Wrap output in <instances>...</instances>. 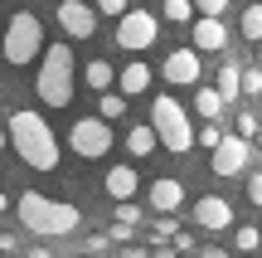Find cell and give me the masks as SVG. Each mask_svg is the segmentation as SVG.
<instances>
[{
  "label": "cell",
  "mask_w": 262,
  "mask_h": 258,
  "mask_svg": "<svg viewBox=\"0 0 262 258\" xmlns=\"http://www.w3.org/2000/svg\"><path fill=\"white\" fill-rule=\"evenodd\" d=\"M253 136H257V146H262V127H257V132H253Z\"/></svg>",
  "instance_id": "836d02e7"
},
{
  "label": "cell",
  "mask_w": 262,
  "mask_h": 258,
  "mask_svg": "<svg viewBox=\"0 0 262 258\" xmlns=\"http://www.w3.org/2000/svg\"><path fill=\"white\" fill-rule=\"evenodd\" d=\"M219 136H224V127H219L214 117H204V132H199V146H209V151H214V146H219Z\"/></svg>",
  "instance_id": "d4e9b609"
},
{
  "label": "cell",
  "mask_w": 262,
  "mask_h": 258,
  "mask_svg": "<svg viewBox=\"0 0 262 258\" xmlns=\"http://www.w3.org/2000/svg\"><path fill=\"white\" fill-rule=\"evenodd\" d=\"M156 132H150V127H131V132H126V151L131 156H150V151H156Z\"/></svg>",
  "instance_id": "ac0fdd59"
},
{
  "label": "cell",
  "mask_w": 262,
  "mask_h": 258,
  "mask_svg": "<svg viewBox=\"0 0 262 258\" xmlns=\"http://www.w3.org/2000/svg\"><path fill=\"white\" fill-rule=\"evenodd\" d=\"M194 49H204V54H219V49H228V29L219 15H199L194 19Z\"/></svg>",
  "instance_id": "8fae6325"
},
{
  "label": "cell",
  "mask_w": 262,
  "mask_h": 258,
  "mask_svg": "<svg viewBox=\"0 0 262 258\" xmlns=\"http://www.w3.org/2000/svg\"><path fill=\"white\" fill-rule=\"evenodd\" d=\"M136 171H131V166H112V171H107V195H112V200H131V195H136Z\"/></svg>",
  "instance_id": "9a60e30c"
},
{
  "label": "cell",
  "mask_w": 262,
  "mask_h": 258,
  "mask_svg": "<svg viewBox=\"0 0 262 258\" xmlns=\"http://www.w3.org/2000/svg\"><path fill=\"white\" fill-rule=\"evenodd\" d=\"M39 49H44V29H39V15L34 10H19V15H10V29H5V64H29V58H39Z\"/></svg>",
  "instance_id": "5b68a950"
},
{
  "label": "cell",
  "mask_w": 262,
  "mask_h": 258,
  "mask_svg": "<svg viewBox=\"0 0 262 258\" xmlns=\"http://www.w3.org/2000/svg\"><path fill=\"white\" fill-rule=\"evenodd\" d=\"M253 132H257V117L243 107V112H238V136H248V142H253Z\"/></svg>",
  "instance_id": "4316f807"
},
{
  "label": "cell",
  "mask_w": 262,
  "mask_h": 258,
  "mask_svg": "<svg viewBox=\"0 0 262 258\" xmlns=\"http://www.w3.org/2000/svg\"><path fill=\"white\" fill-rule=\"evenodd\" d=\"M97 10H102V15H122L126 0H97Z\"/></svg>",
  "instance_id": "4dcf8cb0"
},
{
  "label": "cell",
  "mask_w": 262,
  "mask_h": 258,
  "mask_svg": "<svg viewBox=\"0 0 262 258\" xmlns=\"http://www.w3.org/2000/svg\"><path fill=\"white\" fill-rule=\"evenodd\" d=\"M58 25H63L73 39H88L97 29V15L88 10V0H63V5H58Z\"/></svg>",
  "instance_id": "30bf717a"
},
{
  "label": "cell",
  "mask_w": 262,
  "mask_h": 258,
  "mask_svg": "<svg viewBox=\"0 0 262 258\" xmlns=\"http://www.w3.org/2000/svg\"><path fill=\"white\" fill-rule=\"evenodd\" d=\"M248 200L262 205V171H257V175H248Z\"/></svg>",
  "instance_id": "f1b7e54d"
},
{
  "label": "cell",
  "mask_w": 262,
  "mask_h": 258,
  "mask_svg": "<svg viewBox=\"0 0 262 258\" xmlns=\"http://www.w3.org/2000/svg\"><path fill=\"white\" fill-rule=\"evenodd\" d=\"M175 229H180V224L170 220V214H160V224H156V239H170V234H175Z\"/></svg>",
  "instance_id": "f546056e"
},
{
  "label": "cell",
  "mask_w": 262,
  "mask_h": 258,
  "mask_svg": "<svg viewBox=\"0 0 262 258\" xmlns=\"http://www.w3.org/2000/svg\"><path fill=\"white\" fill-rule=\"evenodd\" d=\"M5 142L15 146L19 161L34 166V171H54V166H58V142H54V132H49V122L39 112H15V117H10Z\"/></svg>",
  "instance_id": "6da1fadb"
},
{
  "label": "cell",
  "mask_w": 262,
  "mask_h": 258,
  "mask_svg": "<svg viewBox=\"0 0 262 258\" xmlns=\"http://www.w3.org/2000/svg\"><path fill=\"white\" fill-rule=\"evenodd\" d=\"M219 97H224V103H238V97H243V93H238V64H224V68H219Z\"/></svg>",
  "instance_id": "d6986e66"
},
{
  "label": "cell",
  "mask_w": 262,
  "mask_h": 258,
  "mask_svg": "<svg viewBox=\"0 0 262 258\" xmlns=\"http://www.w3.org/2000/svg\"><path fill=\"white\" fill-rule=\"evenodd\" d=\"M257 97H262V93H257Z\"/></svg>",
  "instance_id": "d590c367"
},
{
  "label": "cell",
  "mask_w": 262,
  "mask_h": 258,
  "mask_svg": "<svg viewBox=\"0 0 262 258\" xmlns=\"http://www.w3.org/2000/svg\"><path fill=\"white\" fill-rule=\"evenodd\" d=\"M194 107H199V117H219L228 103L219 97V88H204V83H199V97H194Z\"/></svg>",
  "instance_id": "ffe728a7"
},
{
  "label": "cell",
  "mask_w": 262,
  "mask_h": 258,
  "mask_svg": "<svg viewBox=\"0 0 262 258\" xmlns=\"http://www.w3.org/2000/svg\"><path fill=\"white\" fill-rule=\"evenodd\" d=\"M257 58H262V39H257Z\"/></svg>",
  "instance_id": "e575fe53"
},
{
  "label": "cell",
  "mask_w": 262,
  "mask_h": 258,
  "mask_svg": "<svg viewBox=\"0 0 262 258\" xmlns=\"http://www.w3.org/2000/svg\"><path fill=\"white\" fill-rule=\"evenodd\" d=\"M194 10H199V15H224L228 0H194Z\"/></svg>",
  "instance_id": "83f0119b"
},
{
  "label": "cell",
  "mask_w": 262,
  "mask_h": 258,
  "mask_svg": "<svg viewBox=\"0 0 262 258\" xmlns=\"http://www.w3.org/2000/svg\"><path fill=\"white\" fill-rule=\"evenodd\" d=\"M150 132H156V142L165 146V151H175V156H185L189 146H194L189 117H185V107H180L170 93H160L156 103H150Z\"/></svg>",
  "instance_id": "277c9868"
},
{
  "label": "cell",
  "mask_w": 262,
  "mask_h": 258,
  "mask_svg": "<svg viewBox=\"0 0 262 258\" xmlns=\"http://www.w3.org/2000/svg\"><path fill=\"white\" fill-rule=\"evenodd\" d=\"M165 19L189 25V19H194V0H165Z\"/></svg>",
  "instance_id": "603a6c76"
},
{
  "label": "cell",
  "mask_w": 262,
  "mask_h": 258,
  "mask_svg": "<svg viewBox=\"0 0 262 258\" xmlns=\"http://www.w3.org/2000/svg\"><path fill=\"white\" fill-rule=\"evenodd\" d=\"M0 151H5V127H0Z\"/></svg>",
  "instance_id": "d6a6232c"
},
{
  "label": "cell",
  "mask_w": 262,
  "mask_h": 258,
  "mask_svg": "<svg viewBox=\"0 0 262 258\" xmlns=\"http://www.w3.org/2000/svg\"><path fill=\"white\" fill-rule=\"evenodd\" d=\"M238 93H248V97L262 93V68H238Z\"/></svg>",
  "instance_id": "cb8c5ba5"
},
{
  "label": "cell",
  "mask_w": 262,
  "mask_h": 258,
  "mask_svg": "<svg viewBox=\"0 0 262 258\" xmlns=\"http://www.w3.org/2000/svg\"><path fill=\"white\" fill-rule=\"evenodd\" d=\"M194 224H199L204 234H224L228 224H233V205L219 200V195H204V200L194 205Z\"/></svg>",
  "instance_id": "9c48e42d"
},
{
  "label": "cell",
  "mask_w": 262,
  "mask_h": 258,
  "mask_svg": "<svg viewBox=\"0 0 262 258\" xmlns=\"http://www.w3.org/2000/svg\"><path fill=\"white\" fill-rule=\"evenodd\" d=\"M165 83H199V54L194 49H175L165 58Z\"/></svg>",
  "instance_id": "4fadbf2b"
},
{
  "label": "cell",
  "mask_w": 262,
  "mask_h": 258,
  "mask_svg": "<svg viewBox=\"0 0 262 258\" xmlns=\"http://www.w3.org/2000/svg\"><path fill=\"white\" fill-rule=\"evenodd\" d=\"M238 249H262V229H253V224H243V229H238Z\"/></svg>",
  "instance_id": "484cf974"
},
{
  "label": "cell",
  "mask_w": 262,
  "mask_h": 258,
  "mask_svg": "<svg viewBox=\"0 0 262 258\" xmlns=\"http://www.w3.org/2000/svg\"><path fill=\"white\" fill-rule=\"evenodd\" d=\"M112 83H117V68L107 64V58H93V64H88V88H93V93H107Z\"/></svg>",
  "instance_id": "e0dca14e"
},
{
  "label": "cell",
  "mask_w": 262,
  "mask_h": 258,
  "mask_svg": "<svg viewBox=\"0 0 262 258\" xmlns=\"http://www.w3.org/2000/svg\"><path fill=\"white\" fill-rule=\"evenodd\" d=\"M248 161H253V146H248V136H219L214 146V175H243Z\"/></svg>",
  "instance_id": "ba28073f"
},
{
  "label": "cell",
  "mask_w": 262,
  "mask_h": 258,
  "mask_svg": "<svg viewBox=\"0 0 262 258\" xmlns=\"http://www.w3.org/2000/svg\"><path fill=\"white\" fill-rule=\"evenodd\" d=\"M117 44L131 49V54L150 49L156 44V15H146V10H122V15H117Z\"/></svg>",
  "instance_id": "52a82bcc"
},
{
  "label": "cell",
  "mask_w": 262,
  "mask_h": 258,
  "mask_svg": "<svg viewBox=\"0 0 262 258\" xmlns=\"http://www.w3.org/2000/svg\"><path fill=\"white\" fill-rule=\"evenodd\" d=\"M19 224H29L44 239H63V234H73L83 224V214L73 205H63V200H44L39 190H25L19 195Z\"/></svg>",
  "instance_id": "7a4b0ae2"
},
{
  "label": "cell",
  "mask_w": 262,
  "mask_h": 258,
  "mask_svg": "<svg viewBox=\"0 0 262 258\" xmlns=\"http://www.w3.org/2000/svg\"><path fill=\"white\" fill-rule=\"evenodd\" d=\"M97 107H102V122H117V117H126V93H107Z\"/></svg>",
  "instance_id": "44dd1931"
},
{
  "label": "cell",
  "mask_w": 262,
  "mask_h": 258,
  "mask_svg": "<svg viewBox=\"0 0 262 258\" xmlns=\"http://www.w3.org/2000/svg\"><path fill=\"white\" fill-rule=\"evenodd\" d=\"M243 39H253V44L262 39V5H248L243 10Z\"/></svg>",
  "instance_id": "7402d4cb"
},
{
  "label": "cell",
  "mask_w": 262,
  "mask_h": 258,
  "mask_svg": "<svg viewBox=\"0 0 262 258\" xmlns=\"http://www.w3.org/2000/svg\"><path fill=\"white\" fill-rule=\"evenodd\" d=\"M5 210H10V195H0V214H5Z\"/></svg>",
  "instance_id": "1f68e13d"
},
{
  "label": "cell",
  "mask_w": 262,
  "mask_h": 258,
  "mask_svg": "<svg viewBox=\"0 0 262 258\" xmlns=\"http://www.w3.org/2000/svg\"><path fill=\"white\" fill-rule=\"evenodd\" d=\"M180 205H185V185H180L175 175H160V181L150 185V210L156 214H175Z\"/></svg>",
  "instance_id": "7c38bea8"
},
{
  "label": "cell",
  "mask_w": 262,
  "mask_h": 258,
  "mask_svg": "<svg viewBox=\"0 0 262 258\" xmlns=\"http://www.w3.org/2000/svg\"><path fill=\"white\" fill-rule=\"evenodd\" d=\"M68 146H73L83 161H102V156L112 151V127H107L102 117H78L73 132H68Z\"/></svg>",
  "instance_id": "8992f818"
},
{
  "label": "cell",
  "mask_w": 262,
  "mask_h": 258,
  "mask_svg": "<svg viewBox=\"0 0 262 258\" xmlns=\"http://www.w3.org/2000/svg\"><path fill=\"white\" fill-rule=\"evenodd\" d=\"M73 49L68 44H49L44 49V64H39V78H34V88H39V97H44L49 107H68L73 103Z\"/></svg>",
  "instance_id": "3957f363"
},
{
  "label": "cell",
  "mask_w": 262,
  "mask_h": 258,
  "mask_svg": "<svg viewBox=\"0 0 262 258\" xmlns=\"http://www.w3.org/2000/svg\"><path fill=\"white\" fill-rule=\"evenodd\" d=\"M136 224H141V210L131 200H117V210H112V239H126Z\"/></svg>",
  "instance_id": "2e32d148"
},
{
  "label": "cell",
  "mask_w": 262,
  "mask_h": 258,
  "mask_svg": "<svg viewBox=\"0 0 262 258\" xmlns=\"http://www.w3.org/2000/svg\"><path fill=\"white\" fill-rule=\"evenodd\" d=\"M150 73H156L150 64H126L122 73H117V88H122L126 97H136V93H146V88H150Z\"/></svg>",
  "instance_id": "5bb4252c"
}]
</instances>
